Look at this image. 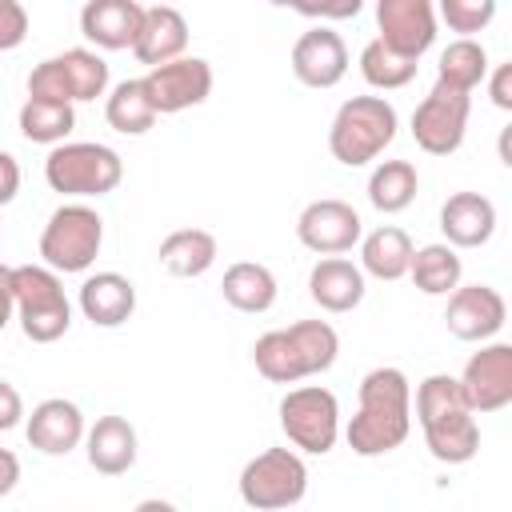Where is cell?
<instances>
[{
  "instance_id": "1",
  "label": "cell",
  "mask_w": 512,
  "mask_h": 512,
  "mask_svg": "<svg viewBox=\"0 0 512 512\" xmlns=\"http://www.w3.org/2000/svg\"><path fill=\"white\" fill-rule=\"evenodd\" d=\"M412 432V384L400 368L384 364L360 380V408L344 436L356 456H388Z\"/></svg>"
},
{
  "instance_id": "2",
  "label": "cell",
  "mask_w": 512,
  "mask_h": 512,
  "mask_svg": "<svg viewBox=\"0 0 512 512\" xmlns=\"http://www.w3.org/2000/svg\"><path fill=\"white\" fill-rule=\"evenodd\" d=\"M416 420L424 428L428 452L440 464H468L480 452V424L456 376L432 372L416 384Z\"/></svg>"
},
{
  "instance_id": "3",
  "label": "cell",
  "mask_w": 512,
  "mask_h": 512,
  "mask_svg": "<svg viewBox=\"0 0 512 512\" xmlns=\"http://www.w3.org/2000/svg\"><path fill=\"white\" fill-rule=\"evenodd\" d=\"M340 336L328 320H296L288 328H272L252 344V364L272 384H300L336 364Z\"/></svg>"
},
{
  "instance_id": "4",
  "label": "cell",
  "mask_w": 512,
  "mask_h": 512,
  "mask_svg": "<svg viewBox=\"0 0 512 512\" xmlns=\"http://www.w3.org/2000/svg\"><path fill=\"white\" fill-rule=\"evenodd\" d=\"M396 140V108L384 96H352L336 108L328 128V152L344 168L372 164Z\"/></svg>"
},
{
  "instance_id": "5",
  "label": "cell",
  "mask_w": 512,
  "mask_h": 512,
  "mask_svg": "<svg viewBox=\"0 0 512 512\" xmlns=\"http://www.w3.org/2000/svg\"><path fill=\"white\" fill-rule=\"evenodd\" d=\"M44 180L60 196H108L124 180V160L116 148L96 140H64L44 160Z\"/></svg>"
},
{
  "instance_id": "6",
  "label": "cell",
  "mask_w": 512,
  "mask_h": 512,
  "mask_svg": "<svg viewBox=\"0 0 512 512\" xmlns=\"http://www.w3.org/2000/svg\"><path fill=\"white\" fill-rule=\"evenodd\" d=\"M100 244H104V220L92 204H60L44 232H40V260L44 268H52L56 276L64 272H88L100 256Z\"/></svg>"
},
{
  "instance_id": "7",
  "label": "cell",
  "mask_w": 512,
  "mask_h": 512,
  "mask_svg": "<svg viewBox=\"0 0 512 512\" xmlns=\"http://www.w3.org/2000/svg\"><path fill=\"white\" fill-rule=\"evenodd\" d=\"M12 296H16V316L20 332L32 344H52L68 332L72 324V304L64 296V284L52 268L44 264H20L12 268Z\"/></svg>"
},
{
  "instance_id": "8",
  "label": "cell",
  "mask_w": 512,
  "mask_h": 512,
  "mask_svg": "<svg viewBox=\"0 0 512 512\" xmlns=\"http://www.w3.org/2000/svg\"><path fill=\"white\" fill-rule=\"evenodd\" d=\"M308 492V468L292 448H264L240 472V500L252 512H280Z\"/></svg>"
},
{
  "instance_id": "9",
  "label": "cell",
  "mask_w": 512,
  "mask_h": 512,
  "mask_svg": "<svg viewBox=\"0 0 512 512\" xmlns=\"http://www.w3.org/2000/svg\"><path fill=\"white\" fill-rule=\"evenodd\" d=\"M280 428L292 448L308 456H324L336 448L340 436V404L324 384L288 388L280 400Z\"/></svg>"
},
{
  "instance_id": "10",
  "label": "cell",
  "mask_w": 512,
  "mask_h": 512,
  "mask_svg": "<svg viewBox=\"0 0 512 512\" xmlns=\"http://www.w3.org/2000/svg\"><path fill=\"white\" fill-rule=\"evenodd\" d=\"M468 112H472V96L452 92L444 84H432V92L412 112V140L428 156H452L464 144Z\"/></svg>"
},
{
  "instance_id": "11",
  "label": "cell",
  "mask_w": 512,
  "mask_h": 512,
  "mask_svg": "<svg viewBox=\"0 0 512 512\" xmlns=\"http://www.w3.org/2000/svg\"><path fill=\"white\" fill-rule=\"evenodd\" d=\"M156 116H172V112H184V108H196L208 100L212 92V64L200 60V56H180L172 64H160V68H148V76H140Z\"/></svg>"
},
{
  "instance_id": "12",
  "label": "cell",
  "mask_w": 512,
  "mask_h": 512,
  "mask_svg": "<svg viewBox=\"0 0 512 512\" xmlns=\"http://www.w3.org/2000/svg\"><path fill=\"white\" fill-rule=\"evenodd\" d=\"M296 236L308 252L316 256H340L348 248L360 244L364 236V224H360V212L348 204V200H336V196H324V200H312L300 220H296Z\"/></svg>"
},
{
  "instance_id": "13",
  "label": "cell",
  "mask_w": 512,
  "mask_h": 512,
  "mask_svg": "<svg viewBox=\"0 0 512 512\" xmlns=\"http://www.w3.org/2000/svg\"><path fill=\"white\" fill-rule=\"evenodd\" d=\"M460 392L472 412H500L512 404V344L492 340L468 356L460 372Z\"/></svg>"
},
{
  "instance_id": "14",
  "label": "cell",
  "mask_w": 512,
  "mask_h": 512,
  "mask_svg": "<svg viewBox=\"0 0 512 512\" xmlns=\"http://www.w3.org/2000/svg\"><path fill=\"white\" fill-rule=\"evenodd\" d=\"M376 28H380V44L416 60L432 48L436 40V8L428 0H380L376 4Z\"/></svg>"
},
{
  "instance_id": "15",
  "label": "cell",
  "mask_w": 512,
  "mask_h": 512,
  "mask_svg": "<svg viewBox=\"0 0 512 512\" xmlns=\"http://www.w3.org/2000/svg\"><path fill=\"white\" fill-rule=\"evenodd\" d=\"M504 320H508V304L492 284H460L444 308L448 332L456 340H468V344L492 340L504 328Z\"/></svg>"
},
{
  "instance_id": "16",
  "label": "cell",
  "mask_w": 512,
  "mask_h": 512,
  "mask_svg": "<svg viewBox=\"0 0 512 512\" xmlns=\"http://www.w3.org/2000/svg\"><path fill=\"white\" fill-rule=\"evenodd\" d=\"M348 72V48L344 36L328 24L308 28L296 44H292V76L308 88H336Z\"/></svg>"
},
{
  "instance_id": "17",
  "label": "cell",
  "mask_w": 512,
  "mask_h": 512,
  "mask_svg": "<svg viewBox=\"0 0 512 512\" xmlns=\"http://www.w3.org/2000/svg\"><path fill=\"white\" fill-rule=\"evenodd\" d=\"M24 436L36 452L44 456H68L80 440H84V416L72 400L64 396H52V400H40L24 424Z\"/></svg>"
},
{
  "instance_id": "18",
  "label": "cell",
  "mask_w": 512,
  "mask_h": 512,
  "mask_svg": "<svg viewBox=\"0 0 512 512\" xmlns=\"http://www.w3.org/2000/svg\"><path fill=\"white\" fill-rule=\"evenodd\" d=\"M144 24V4L136 0H88L80 8V32L108 52L132 48Z\"/></svg>"
},
{
  "instance_id": "19",
  "label": "cell",
  "mask_w": 512,
  "mask_h": 512,
  "mask_svg": "<svg viewBox=\"0 0 512 512\" xmlns=\"http://www.w3.org/2000/svg\"><path fill=\"white\" fill-rule=\"evenodd\" d=\"M440 232L448 248H480L496 232V204L480 192H452L440 204Z\"/></svg>"
},
{
  "instance_id": "20",
  "label": "cell",
  "mask_w": 512,
  "mask_h": 512,
  "mask_svg": "<svg viewBox=\"0 0 512 512\" xmlns=\"http://www.w3.org/2000/svg\"><path fill=\"white\" fill-rule=\"evenodd\" d=\"M184 48H188V20H184V12L172 8V4L144 8V24H140V36L132 44L136 60L148 64V68H160V64L180 60Z\"/></svg>"
},
{
  "instance_id": "21",
  "label": "cell",
  "mask_w": 512,
  "mask_h": 512,
  "mask_svg": "<svg viewBox=\"0 0 512 512\" xmlns=\"http://www.w3.org/2000/svg\"><path fill=\"white\" fill-rule=\"evenodd\" d=\"M308 296L324 312H336V316L352 312L364 300V272H360V264H352L344 256L316 260L312 272H308Z\"/></svg>"
},
{
  "instance_id": "22",
  "label": "cell",
  "mask_w": 512,
  "mask_h": 512,
  "mask_svg": "<svg viewBox=\"0 0 512 512\" xmlns=\"http://www.w3.org/2000/svg\"><path fill=\"white\" fill-rule=\"evenodd\" d=\"M80 312L96 328H120L136 312V284L120 272H96L80 284Z\"/></svg>"
},
{
  "instance_id": "23",
  "label": "cell",
  "mask_w": 512,
  "mask_h": 512,
  "mask_svg": "<svg viewBox=\"0 0 512 512\" xmlns=\"http://www.w3.org/2000/svg\"><path fill=\"white\" fill-rule=\"evenodd\" d=\"M84 452L100 476H124L136 464V428L124 416H100L84 432Z\"/></svg>"
},
{
  "instance_id": "24",
  "label": "cell",
  "mask_w": 512,
  "mask_h": 512,
  "mask_svg": "<svg viewBox=\"0 0 512 512\" xmlns=\"http://www.w3.org/2000/svg\"><path fill=\"white\" fill-rule=\"evenodd\" d=\"M220 248H216V236L208 228H176L160 240V268L180 276V280H192V276H204L212 264H216Z\"/></svg>"
},
{
  "instance_id": "25",
  "label": "cell",
  "mask_w": 512,
  "mask_h": 512,
  "mask_svg": "<svg viewBox=\"0 0 512 512\" xmlns=\"http://www.w3.org/2000/svg\"><path fill=\"white\" fill-rule=\"evenodd\" d=\"M412 240L404 228L396 224H380L376 232H368L360 240V272L376 276V280H400L408 276V264H412Z\"/></svg>"
},
{
  "instance_id": "26",
  "label": "cell",
  "mask_w": 512,
  "mask_h": 512,
  "mask_svg": "<svg viewBox=\"0 0 512 512\" xmlns=\"http://www.w3.org/2000/svg\"><path fill=\"white\" fill-rule=\"evenodd\" d=\"M220 292L236 312L256 316V312H268L276 304V276L256 260H236V264H228Z\"/></svg>"
},
{
  "instance_id": "27",
  "label": "cell",
  "mask_w": 512,
  "mask_h": 512,
  "mask_svg": "<svg viewBox=\"0 0 512 512\" xmlns=\"http://www.w3.org/2000/svg\"><path fill=\"white\" fill-rule=\"evenodd\" d=\"M420 192V172L412 160H380L368 176V204L376 212H404Z\"/></svg>"
},
{
  "instance_id": "28",
  "label": "cell",
  "mask_w": 512,
  "mask_h": 512,
  "mask_svg": "<svg viewBox=\"0 0 512 512\" xmlns=\"http://www.w3.org/2000/svg\"><path fill=\"white\" fill-rule=\"evenodd\" d=\"M460 272H464V264H460L456 248H448V244H424V248H416L412 252V264H408V276H412V284L424 296H452L460 288Z\"/></svg>"
},
{
  "instance_id": "29",
  "label": "cell",
  "mask_w": 512,
  "mask_h": 512,
  "mask_svg": "<svg viewBox=\"0 0 512 512\" xmlns=\"http://www.w3.org/2000/svg\"><path fill=\"white\" fill-rule=\"evenodd\" d=\"M488 76V52L484 44L476 40H452L444 52H440V64H436V84L452 88V92H464L472 96V88Z\"/></svg>"
},
{
  "instance_id": "30",
  "label": "cell",
  "mask_w": 512,
  "mask_h": 512,
  "mask_svg": "<svg viewBox=\"0 0 512 512\" xmlns=\"http://www.w3.org/2000/svg\"><path fill=\"white\" fill-rule=\"evenodd\" d=\"M104 120H108V128H116L124 136H144L156 124V108H152L144 84L140 80H120L104 100Z\"/></svg>"
},
{
  "instance_id": "31",
  "label": "cell",
  "mask_w": 512,
  "mask_h": 512,
  "mask_svg": "<svg viewBox=\"0 0 512 512\" xmlns=\"http://www.w3.org/2000/svg\"><path fill=\"white\" fill-rule=\"evenodd\" d=\"M76 128L72 104H52V100H24L20 104V136L32 144H64L68 132Z\"/></svg>"
},
{
  "instance_id": "32",
  "label": "cell",
  "mask_w": 512,
  "mask_h": 512,
  "mask_svg": "<svg viewBox=\"0 0 512 512\" xmlns=\"http://www.w3.org/2000/svg\"><path fill=\"white\" fill-rule=\"evenodd\" d=\"M60 64V76H64V88H68V100H96L104 96L108 88V64L92 52V48H68L56 56Z\"/></svg>"
},
{
  "instance_id": "33",
  "label": "cell",
  "mask_w": 512,
  "mask_h": 512,
  "mask_svg": "<svg viewBox=\"0 0 512 512\" xmlns=\"http://www.w3.org/2000/svg\"><path fill=\"white\" fill-rule=\"evenodd\" d=\"M416 68H420L416 60H408V56L384 48L380 40H368L364 52H360V76H364L372 88H380V92L404 88V84L416 76Z\"/></svg>"
},
{
  "instance_id": "34",
  "label": "cell",
  "mask_w": 512,
  "mask_h": 512,
  "mask_svg": "<svg viewBox=\"0 0 512 512\" xmlns=\"http://www.w3.org/2000/svg\"><path fill=\"white\" fill-rule=\"evenodd\" d=\"M440 16L452 32H464V40H472V32L492 24L496 0H440Z\"/></svg>"
},
{
  "instance_id": "35",
  "label": "cell",
  "mask_w": 512,
  "mask_h": 512,
  "mask_svg": "<svg viewBox=\"0 0 512 512\" xmlns=\"http://www.w3.org/2000/svg\"><path fill=\"white\" fill-rule=\"evenodd\" d=\"M28 36V12L20 0H0V52L20 48Z\"/></svg>"
},
{
  "instance_id": "36",
  "label": "cell",
  "mask_w": 512,
  "mask_h": 512,
  "mask_svg": "<svg viewBox=\"0 0 512 512\" xmlns=\"http://www.w3.org/2000/svg\"><path fill=\"white\" fill-rule=\"evenodd\" d=\"M20 420H24V400H20L16 384H8V380L0 376V432L16 428Z\"/></svg>"
},
{
  "instance_id": "37",
  "label": "cell",
  "mask_w": 512,
  "mask_h": 512,
  "mask_svg": "<svg viewBox=\"0 0 512 512\" xmlns=\"http://www.w3.org/2000/svg\"><path fill=\"white\" fill-rule=\"evenodd\" d=\"M20 192V164L12 152H0V208L12 204Z\"/></svg>"
},
{
  "instance_id": "38",
  "label": "cell",
  "mask_w": 512,
  "mask_h": 512,
  "mask_svg": "<svg viewBox=\"0 0 512 512\" xmlns=\"http://www.w3.org/2000/svg\"><path fill=\"white\" fill-rule=\"evenodd\" d=\"M488 92H492V104H496V108L512 112V64H500V68L492 72Z\"/></svg>"
},
{
  "instance_id": "39",
  "label": "cell",
  "mask_w": 512,
  "mask_h": 512,
  "mask_svg": "<svg viewBox=\"0 0 512 512\" xmlns=\"http://www.w3.org/2000/svg\"><path fill=\"white\" fill-rule=\"evenodd\" d=\"M16 484H20V460H16V452L0 448V500H4Z\"/></svg>"
},
{
  "instance_id": "40",
  "label": "cell",
  "mask_w": 512,
  "mask_h": 512,
  "mask_svg": "<svg viewBox=\"0 0 512 512\" xmlns=\"http://www.w3.org/2000/svg\"><path fill=\"white\" fill-rule=\"evenodd\" d=\"M12 312H16V296H12V268H8V264H0V332L8 328Z\"/></svg>"
},
{
  "instance_id": "41",
  "label": "cell",
  "mask_w": 512,
  "mask_h": 512,
  "mask_svg": "<svg viewBox=\"0 0 512 512\" xmlns=\"http://www.w3.org/2000/svg\"><path fill=\"white\" fill-rule=\"evenodd\" d=\"M304 16H356L360 12V0H340V4H320V8H312V4H296Z\"/></svg>"
},
{
  "instance_id": "42",
  "label": "cell",
  "mask_w": 512,
  "mask_h": 512,
  "mask_svg": "<svg viewBox=\"0 0 512 512\" xmlns=\"http://www.w3.org/2000/svg\"><path fill=\"white\" fill-rule=\"evenodd\" d=\"M132 512H176V508H172L168 500H156V496H152V500H140Z\"/></svg>"
}]
</instances>
